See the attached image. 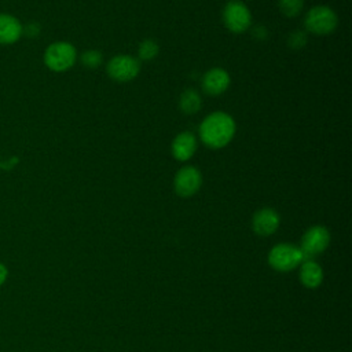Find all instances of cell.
Instances as JSON below:
<instances>
[{
	"mask_svg": "<svg viewBox=\"0 0 352 352\" xmlns=\"http://www.w3.org/2000/svg\"><path fill=\"white\" fill-rule=\"evenodd\" d=\"M235 135V121L224 111H214L199 125V138L210 148L227 146Z\"/></svg>",
	"mask_w": 352,
	"mask_h": 352,
	"instance_id": "1",
	"label": "cell"
},
{
	"mask_svg": "<svg viewBox=\"0 0 352 352\" xmlns=\"http://www.w3.org/2000/svg\"><path fill=\"white\" fill-rule=\"evenodd\" d=\"M77 59V51L67 41H55L44 52V63L52 72H66Z\"/></svg>",
	"mask_w": 352,
	"mask_h": 352,
	"instance_id": "2",
	"label": "cell"
},
{
	"mask_svg": "<svg viewBox=\"0 0 352 352\" xmlns=\"http://www.w3.org/2000/svg\"><path fill=\"white\" fill-rule=\"evenodd\" d=\"M268 261L278 271H290L308 260L300 248L290 243H279L270 250Z\"/></svg>",
	"mask_w": 352,
	"mask_h": 352,
	"instance_id": "3",
	"label": "cell"
},
{
	"mask_svg": "<svg viewBox=\"0 0 352 352\" xmlns=\"http://www.w3.org/2000/svg\"><path fill=\"white\" fill-rule=\"evenodd\" d=\"M305 28L315 34H329L338 23L336 12L327 6H315L305 15Z\"/></svg>",
	"mask_w": 352,
	"mask_h": 352,
	"instance_id": "4",
	"label": "cell"
},
{
	"mask_svg": "<svg viewBox=\"0 0 352 352\" xmlns=\"http://www.w3.org/2000/svg\"><path fill=\"white\" fill-rule=\"evenodd\" d=\"M106 70L113 80L118 82H126L139 74L140 62L131 55H116L109 60Z\"/></svg>",
	"mask_w": 352,
	"mask_h": 352,
	"instance_id": "5",
	"label": "cell"
},
{
	"mask_svg": "<svg viewBox=\"0 0 352 352\" xmlns=\"http://www.w3.org/2000/svg\"><path fill=\"white\" fill-rule=\"evenodd\" d=\"M223 21L228 30L234 33L245 32L252 25V14L241 1H230L223 10Z\"/></svg>",
	"mask_w": 352,
	"mask_h": 352,
	"instance_id": "6",
	"label": "cell"
},
{
	"mask_svg": "<svg viewBox=\"0 0 352 352\" xmlns=\"http://www.w3.org/2000/svg\"><path fill=\"white\" fill-rule=\"evenodd\" d=\"M330 242V234L323 226H314L305 231L300 249L307 260H312L316 254L322 253Z\"/></svg>",
	"mask_w": 352,
	"mask_h": 352,
	"instance_id": "7",
	"label": "cell"
},
{
	"mask_svg": "<svg viewBox=\"0 0 352 352\" xmlns=\"http://www.w3.org/2000/svg\"><path fill=\"white\" fill-rule=\"evenodd\" d=\"M202 184L201 172L191 165L183 166L176 175L173 180V187L176 194L180 197H191L194 195Z\"/></svg>",
	"mask_w": 352,
	"mask_h": 352,
	"instance_id": "8",
	"label": "cell"
},
{
	"mask_svg": "<svg viewBox=\"0 0 352 352\" xmlns=\"http://www.w3.org/2000/svg\"><path fill=\"white\" fill-rule=\"evenodd\" d=\"M230 87V74L221 67L208 70L202 78V89L205 94L217 96L226 92Z\"/></svg>",
	"mask_w": 352,
	"mask_h": 352,
	"instance_id": "9",
	"label": "cell"
},
{
	"mask_svg": "<svg viewBox=\"0 0 352 352\" xmlns=\"http://www.w3.org/2000/svg\"><path fill=\"white\" fill-rule=\"evenodd\" d=\"M279 221L280 219L276 210L271 208H263L254 213L252 226L256 234L265 236L276 231V228L279 227Z\"/></svg>",
	"mask_w": 352,
	"mask_h": 352,
	"instance_id": "10",
	"label": "cell"
},
{
	"mask_svg": "<svg viewBox=\"0 0 352 352\" xmlns=\"http://www.w3.org/2000/svg\"><path fill=\"white\" fill-rule=\"evenodd\" d=\"M197 151V138L191 132L179 133L172 142V154L179 161L190 160Z\"/></svg>",
	"mask_w": 352,
	"mask_h": 352,
	"instance_id": "11",
	"label": "cell"
},
{
	"mask_svg": "<svg viewBox=\"0 0 352 352\" xmlns=\"http://www.w3.org/2000/svg\"><path fill=\"white\" fill-rule=\"evenodd\" d=\"M22 36L21 22L11 14H0V44H14Z\"/></svg>",
	"mask_w": 352,
	"mask_h": 352,
	"instance_id": "12",
	"label": "cell"
},
{
	"mask_svg": "<svg viewBox=\"0 0 352 352\" xmlns=\"http://www.w3.org/2000/svg\"><path fill=\"white\" fill-rule=\"evenodd\" d=\"M300 279L307 287H316L323 279V271L314 260L304 261L300 268Z\"/></svg>",
	"mask_w": 352,
	"mask_h": 352,
	"instance_id": "13",
	"label": "cell"
},
{
	"mask_svg": "<svg viewBox=\"0 0 352 352\" xmlns=\"http://www.w3.org/2000/svg\"><path fill=\"white\" fill-rule=\"evenodd\" d=\"M201 103H202V100H201L198 91H195L192 88L183 91V94L180 95V99H179V106H180L182 111L186 114L197 113L201 109Z\"/></svg>",
	"mask_w": 352,
	"mask_h": 352,
	"instance_id": "14",
	"label": "cell"
},
{
	"mask_svg": "<svg viewBox=\"0 0 352 352\" xmlns=\"http://www.w3.org/2000/svg\"><path fill=\"white\" fill-rule=\"evenodd\" d=\"M158 51H160L158 44L154 40L147 38V40L142 41L139 45V59L140 60H151L158 55Z\"/></svg>",
	"mask_w": 352,
	"mask_h": 352,
	"instance_id": "15",
	"label": "cell"
},
{
	"mask_svg": "<svg viewBox=\"0 0 352 352\" xmlns=\"http://www.w3.org/2000/svg\"><path fill=\"white\" fill-rule=\"evenodd\" d=\"M278 6L283 15L293 18L302 10L304 0H278Z\"/></svg>",
	"mask_w": 352,
	"mask_h": 352,
	"instance_id": "16",
	"label": "cell"
},
{
	"mask_svg": "<svg viewBox=\"0 0 352 352\" xmlns=\"http://www.w3.org/2000/svg\"><path fill=\"white\" fill-rule=\"evenodd\" d=\"M81 62L87 67H96V66H99L102 63V54L99 51H96V50L85 51L81 55Z\"/></svg>",
	"mask_w": 352,
	"mask_h": 352,
	"instance_id": "17",
	"label": "cell"
},
{
	"mask_svg": "<svg viewBox=\"0 0 352 352\" xmlns=\"http://www.w3.org/2000/svg\"><path fill=\"white\" fill-rule=\"evenodd\" d=\"M287 43H289V45H290L293 50H300L301 47L305 45V43H307V36H305L301 30H296V32H293V33L289 36Z\"/></svg>",
	"mask_w": 352,
	"mask_h": 352,
	"instance_id": "18",
	"label": "cell"
},
{
	"mask_svg": "<svg viewBox=\"0 0 352 352\" xmlns=\"http://www.w3.org/2000/svg\"><path fill=\"white\" fill-rule=\"evenodd\" d=\"M7 275H8V271H7L6 265L0 263V285H3V283L6 282V279H7Z\"/></svg>",
	"mask_w": 352,
	"mask_h": 352,
	"instance_id": "19",
	"label": "cell"
}]
</instances>
